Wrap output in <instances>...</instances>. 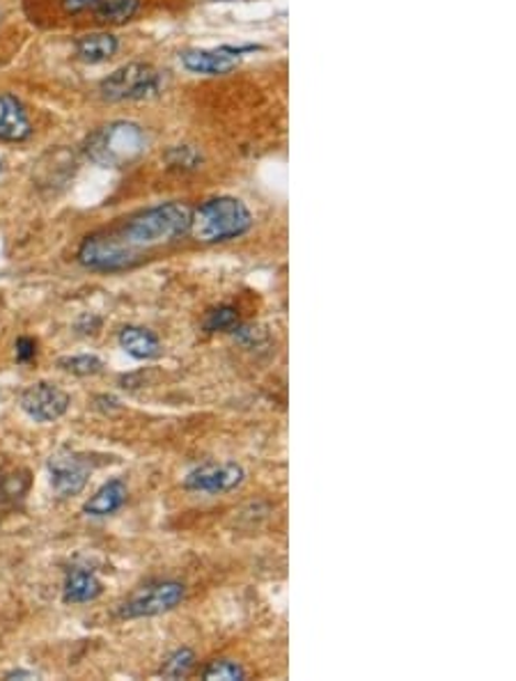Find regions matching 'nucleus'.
I'll return each instance as SVG.
<instances>
[{
  "label": "nucleus",
  "mask_w": 516,
  "mask_h": 681,
  "mask_svg": "<svg viewBox=\"0 0 516 681\" xmlns=\"http://www.w3.org/2000/svg\"><path fill=\"white\" fill-rule=\"evenodd\" d=\"M191 214L193 209L186 203H163L142 209L110 230L85 237L76 258L90 271H127L142 260V255L186 237Z\"/></svg>",
  "instance_id": "f257e3e1"
},
{
  "label": "nucleus",
  "mask_w": 516,
  "mask_h": 681,
  "mask_svg": "<svg viewBox=\"0 0 516 681\" xmlns=\"http://www.w3.org/2000/svg\"><path fill=\"white\" fill-rule=\"evenodd\" d=\"M252 214L233 195L212 197L191 214L189 235L197 244H225L250 233Z\"/></svg>",
  "instance_id": "f03ea898"
},
{
  "label": "nucleus",
  "mask_w": 516,
  "mask_h": 681,
  "mask_svg": "<svg viewBox=\"0 0 516 681\" xmlns=\"http://www.w3.org/2000/svg\"><path fill=\"white\" fill-rule=\"evenodd\" d=\"M148 145L146 131H142L133 122H112L101 129H97L88 143H85V152L88 156L104 165V167H125L142 156Z\"/></svg>",
  "instance_id": "7ed1b4c3"
},
{
  "label": "nucleus",
  "mask_w": 516,
  "mask_h": 681,
  "mask_svg": "<svg viewBox=\"0 0 516 681\" xmlns=\"http://www.w3.org/2000/svg\"><path fill=\"white\" fill-rule=\"evenodd\" d=\"M159 90L161 74L146 63H129L115 69L99 85L101 97L108 101H142L157 97Z\"/></svg>",
  "instance_id": "20e7f679"
},
{
  "label": "nucleus",
  "mask_w": 516,
  "mask_h": 681,
  "mask_svg": "<svg viewBox=\"0 0 516 681\" xmlns=\"http://www.w3.org/2000/svg\"><path fill=\"white\" fill-rule=\"evenodd\" d=\"M186 599V587L180 581H161L148 587H140L136 594L120 606L118 615L125 619L159 617L182 606Z\"/></svg>",
  "instance_id": "39448f33"
},
{
  "label": "nucleus",
  "mask_w": 516,
  "mask_h": 681,
  "mask_svg": "<svg viewBox=\"0 0 516 681\" xmlns=\"http://www.w3.org/2000/svg\"><path fill=\"white\" fill-rule=\"evenodd\" d=\"M246 482V471L237 462H221V464H203L193 468L184 477V489L193 494H229L237 491Z\"/></svg>",
  "instance_id": "423d86ee"
},
{
  "label": "nucleus",
  "mask_w": 516,
  "mask_h": 681,
  "mask_svg": "<svg viewBox=\"0 0 516 681\" xmlns=\"http://www.w3.org/2000/svg\"><path fill=\"white\" fill-rule=\"evenodd\" d=\"M21 411L35 422H55L69 411V394L55 383L40 381L21 392Z\"/></svg>",
  "instance_id": "0eeeda50"
},
{
  "label": "nucleus",
  "mask_w": 516,
  "mask_h": 681,
  "mask_svg": "<svg viewBox=\"0 0 516 681\" xmlns=\"http://www.w3.org/2000/svg\"><path fill=\"white\" fill-rule=\"evenodd\" d=\"M255 51V46H218V48H191L180 55L182 65L193 74L223 76L235 72L241 63V55Z\"/></svg>",
  "instance_id": "6e6552de"
},
{
  "label": "nucleus",
  "mask_w": 516,
  "mask_h": 681,
  "mask_svg": "<svg viewBox=\"0 0 516 681\" xmlns=\"http://www.w3.org/2000/svg\"><path fill=\"white\" fill-rule=\"evenodd\" d=\"M51 487L61 498L78 496L90 479V466L72 452H55L49 460Z\"/></svg>",
  "instance_id": "1a4fd4ad"
},
{
  "label": "nucleus",
  "mask_w": 516,
  "mask_h": 681,
  "mask_svg": "<svg viewBox=\"0 0 516 681\" xmlns=\"http://www.w3.org/2000/svg\"><path fill=\"white\" fill-rule=\"evenodd\" d=\"M33 136V125L23 104L12 97H0V143H23Z\"/></svg>",
  "instance_id": "9d476101"
},
{
  "label": "nucleus",
  "mask_w": 516,
  "mask_h": 681,
  "mask_svg": "<svg viewBox=\"0 0 516 681\" xmlns=\"http://www.w3.org/2000/svg\"><path fill=\"white\" fill-rule=\"evenodd\" d=\"M118 343L125 349V354H129L133 360H154L163 354L159 335L142 326H125L120 331Z\"/></svg>",
  "instance_id": "9b49d317"
},
{
  "label": "nucleus",
  "mask_w": 516,
  "mask_h": 681,
  "mask_svg": "<svg viewBox=\"0 0 516 681\" xmlns=\"http://www.w3.org/2000/svg\"><path fill=\"white\" fill-rule=\"evenodd\" d=\"M129 498V489L122 479H110L106 485L83 505V512L90 517H110L125 507Z\"/></svg>",
  "instance_id": "f8f14e48"
},
{
  "label": "nucleus",
  "mask_w": 516,
  "mask_h": 681,
  "mask_svg": "<svg viewBox=\"0 0 516 681\" xmlns=\"http://www.w3.org/2000/svg\"><path fill=\"white\" fill-rule=\"evenodd\" d=\"M104 585L101 581L88 570H72L65 579L63 599L65 604H90L101 597Z\"/></svg>",
  "instance_id": "ddd939ff"
},
{
  "label": "nucleus",
  "mask_w": 516,
  "mask_h": 681,
  "mask_svg": "<svg viewBox=\"0 0 516 681\" xmlns=\"http://www.w3.org/2000/svg\"><path fill=\"white\" fill-rule=\"evenodd\" d=\"M76 58L83 63L90 65H99L110 61L115 53L120 48V42L110 33H93V35H83L80 40H76Z\"/></svg>",
  "instance_id": "4468645a"
},
{
  "label": "nucleus",
  "mask_w": 516,
  "mask_h": 681,
  "mask_svg": "<svg viewBox=\"0 0 516 681\" xmlns=\"http://www.w3.org/2000/svg\"><path fill=\"white\" fill-rule=\"evenodd\" d=\"M93 10L101 23L122 25L138 14L140 0H97V6Z\"/></svg>",
  "instance_id": "2eb2a0df"
},
{
  "label": "nucleus",
  "mask_w": 516,
  "mask_h": 681,
  "mask_svg": "<svg viewBox=\"0 0 516 681\" xmlns=\"http://www.w3.org/2000/svg\"><path fill=\"white\" fill-rule=\"evenodd\" d=\"M193 668H195L193 649L180 647L175 651H170V655L165 657V661L159 668V674L165 679H184L193 672Z\"/></svg>",
  "instance_id": "dca6fc26"
},
{
  "label": "nucleus",
  "mask_w": 516,
  "mask_h": 681,
  "mask_svg": "<svg viewBox=\"0 0 516 681\" xmlns=\"http://www.w3.org/2000/svg\"><path fill=\"white\" fill-rule=\"evenodd\" d=\"M57 367L69 372V375H76V377H93V375H99L104 370V363H101V358H97L93 354H80V356L61 358V360H57Z\"/></svg>",
  "instance_id": "f3484780"
},
{
  "label": "nucleus",
  "mask_w": 516,
  "mask_h": 681,
  "mask_svg": "<svg viewBox=\"0 0 516 681\" xmlns=\"http://www.w3.org/2000/svg\"><path fill=\"white\" fill-rule=\"evenodd\" d=\"M246 677L248 672L244 670V666L233 659H216L203 670L205 681H244Z\"/></svg>",
  "instance_id": "a211bd4d"
},
{
  "label": "nucleus",
  "mask_w": 516,
  "mask_h": 681,
  "mask_svg": "<svg viewBox=\"0 0 516 681\" xmlns=\"http://www.w3.org/2000/svg\"><path fill=\"white\" fill-rule=\"evenodd\" d=\"M239 326V312L233 305H218L205 317V331L207 333H227Z\"/></svg>",
  "instance_id": "6ab92c4d"
},
{
  "label": "nucleus",
  "mask_w": 516,
  "mask_h": 681,
  "mask_svg": "<svg viewBox=\"0 0 516 681\" xmlns=\"http://www.w3.org/2000/svg\"><path fill=\"white\" fill-rule=\"evenodd\" d=\"M37 356V343L33 337H19L17 339V360L31 363Z\"/></svg>",
  "instance_id": "aec40b11"
},
{
  "label": "nucleus",
  "mask_w": 516,
  "mask_h": 681,
  "mask_svg": "<svg viewBox=\"0 0 516 681\" xmlns=\"http://www.w3.org/2000/svg\"><path fill=\"white\" fill-rule=\"evenodd\" d=\"M97 6V0H63V8L67 14H80Z\"/></svg>",
  "instance_id": "412c9836"
},
{
  "label": "nucleus",
  "mask_w": 516,
  "mask_h": 681,
  "mask_svg": "<svg viewBox=\"0 0 516 681\" xmlns=\"http://www.w3.org/2000/svg\"><path fill=\"white\" fill-rule=\"evenodd\" d=\"M17 677H21V679H35L33 672H25V670H14V672L6 674V679H17Z\"/></svg>",
  "instance_id": "4be33fe9"
},
{
  "label": "nucleus",
  "mask_w": 516,
  "mask_h": 681,
  "mask_svg": "<svg viewBox=\"0 0 516 681\" xmlns=\"http://www.w3.org/2000/svg\"><path fill=\"white\" fill-rule=\"evenodd\" d=\"M0 177H3V161H0Z\"/></svg>",
  "instance_id": "5701e85b"
},
{
  "label": "nucleus",
  "mask_w": 516,
  "mask_h": 681,
  "mask_svg": "<svg viewBox=\"0 0 516 681\" xmlns=\"http://www.w3.org/2000/svg\"><path fill=\"white\" fill-rule=\"evenodd\" d=\"M218 3H235V0H218Z\"/></svg>",
  "instance_id": "b1692460"
}]
</instances>
